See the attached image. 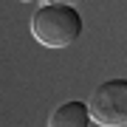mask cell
I'll return each instance as SVG.
<instances>
[{
    "mask_svg": "<svg viewBox=\"0 0 127 127\" xmlns=\"http://www.w3.org/2000/svg\"><path fill=\"white\" fill-rule=\"evenodd\" d=\"M42 3H62V6H79L85 0H42Z\"/></svg>",
    "mask_w": 127,
    "mask_h": 127,
    "instance_id": "4",
    "label": "cell"
},
{
    "mask_svg": "<svg viewBox=\"0 0 127 127\" xmlns=\"http://www.w3.org/2000/svg\"><path fill=\"white\" fill-rule=\"evenodd\" d=\"M20 3H34V0H20Z\"/></svg>",
    "mask_w": 127,
    "mask_h": 127,
    "instance_id": "5",
    "label": "cell"
},
{
    "mask_svg": "<svg viewBox=\"0 0 127 127\" xmlns=\"http://www.w3.org/2000/svg\"><path fill=\"white\" fill-rule=\"evenodd\" d=\"M88 113L93 124L102 127L127 124V79H107L96 85L88 99Z\"/></svg>",
    "mask_w": 127,
    "mask_h": 127,
    "instance_id": "2",
    "label": "cell"
},
{
    "mask_svg": "<svg viewBox=\"0 0 127 127\" xmlns=\"http://www.w3.org/2000/svg\"><path fill=\"white\" fill-rule=\"evenodd\" d=\"M48 124L51 127H88L91 124V113H88V102H65L54 107V113L48 116Z\"/></svg>",
    "mask_w": 127,
    "mask_h": 127,
    "instance_id": "3",
    "label": "cell"
},
{
    "mask_svg": "<svg viewBox=\"0 0 127 127\" xmlns=\"http://www.w3.org/2000/svg\"><path fill=\"white\" fill-rule=\"evenodd\" d=\"M31 37L45 48H68L82 37V17L76 6L42 3L31 14Z\"/></svg>",
    "mask_w": 127,
    "mask_h": 127,
    "instance_id": "1",
    "label": "cell"
}]
</instances>
